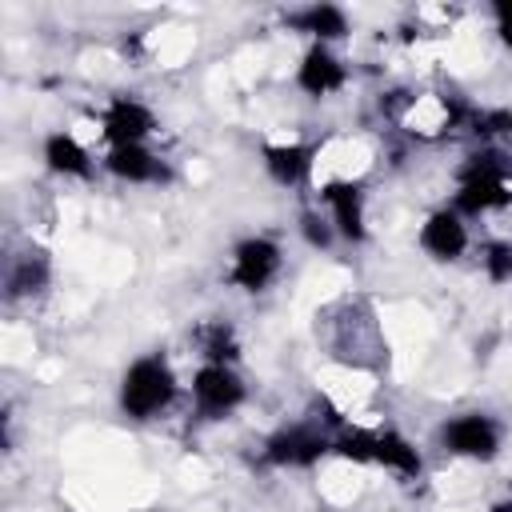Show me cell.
Here are the masks:
<instances>
[{
  "instance_id": "7c38bea8",
  "label": "cell",
  "mask_w": 512,
  "mask_h": 512,
  "mask_svg": "<svg viewBox=\"0 0 512 512\" xmlns=\"http://www.w3.org/2000/svg\"><path fill=\"white\" fill-rule=\"evenodd\" d=\"M352 80L344 56L332 48V44H304V52L296 56V68H292V84L296 92H304L308 100H328L336 92H344Z\"/></svg>"
},
{
  "instance_id": "44dd1931",
  "label": "cell",
  "mask_w": 512,
  "mask_h": 512,
  "mask_svg": "<svg viewBox=\"0 0 512 512\" xmlns=\"http://www.w3.org/2000/svg\"><path fill=\"white\" fill-rule=\"evenodd\" d=\"M492 36L512 56V0H496L492 4Z\"/></svg>"
},
{
  "instance_id": "5b68a950",
  "label": "cell",
  "mask_w": 512,
  "mask_h": 512,
  "mask_svg": "<svg viewBox=\"0 0 512 512\" xmlns=\"http://www.w3.org/2000/svg\"><path fill=\"white\" fill-rule=\"evenodd\" d=\"M316 204L332 220L340 244H348V248L368 244V192H364L360 176H352V172L316 176Z\"/></svg>"
},
{
  "instance_id": "8fae6325",
  "label": "cell",
  "mask_w": 512,
  "mask_h": 512,
  "mask_svg": "<svg viewBox=\"0 0 512 512\" xmlns=\"http://www.w3.org/2000/svg\"><path fill=\"white\" fill-rule=\"evenodd\" d=\"M260 168L272 184L300 192L308 184H316L320 172V148L308 140H264L260 144Z\"/></svg>"
},
{
  "instance_id": "7a4b0ae2",
  "label": "cell",
  "mask_w": 512,
  "mask_h": 512,
  "mask_svg": "<svg viewBox=\"0 0 512 512\" xmlns=\"http://www.w3.org/2000/svg\"><path fill=\"white\" fill-rule=\"evenodd\" d=\"M468 224L492 212L512 208V152L480 144L456 168V188L448 200Z\"/></svg>"
},
{
  "instance_id": "4fadbf2b",
  "label": "cell",
  "mask_w": 512,
  "mask_h": 512,
  "mask_svg": "<svg viewBox=\"0 0 512 512\" xmlns=\"http://www.w3.org/2000/svg\"><path fill=\"white\" fill-rule=\"evenodd\" d=\"M100 172L116 184H132V188H152V184H168V160L152 148V144H120V148H104L100 156Z\"/></svg>"
},
{
  "instance_id": "52a82bcc",
  "label": "cell",
  "mask_w": 512,
  "mask_h": 512,
  "mask_svg": "<svg viewBox=\"0 0 512 512\" xmlns=\"http://www.w3.org/2000/svg\"><path fill=\"white\" fill-rule=\"evenodd\" d=\"M188 400L200 420L216 424L248 404V380L240 376L236 364H196L188 380Z\"/></svg>"
},
{
  "instance_id": "3957f363",
  "label": "cell",
  "mask_w": 512,
  "mask_h": 512,
  "mask_svg": "<svg viewBox=\"0 0 512 512\" xmlns=\"http://www.w3.org/2000/svg\"><path fill=\"white\" fill-rule=\"evenodd\" d=\"M332 456V424L288 420L260 440V464L272 472H308Z\"/></svg>"
},
{
  "instance_id": "2e32d148",
  "label": "cell",
  "mask_w": 512,
  "mask_h": 512,
  "mask_svg": "<svg viewBox=\"0 0 512 512\" xmlns=\"http://www.w3.org/2000/svg\"><path fill=\"white\" fill-rule=\"evenodd\" d=\"M372 468L392 472L396 480H420L424 476V452L416 448L412 436H404L392 424H376V440H372Z\"/></svg>"
},
{
  "instance_id": "d6986e66",
  "label": "cell",
  "mask_w": 512,
  "mask_h": 512,
  "mask_svg": "<svg viewBox=\"0 0 512 512\" xmlns=\"http://www.w3.org/2000/svg\"><path fill=\"white\" fill-rule=\"evenodd\" d=\"M476 264L484 272L488 284H512V240L508 236H488L480 248H476Z\"/></svg>"
},
{
  "instance_id": "ba28073f",
  "label": "cell",
  "mask_w": 512,
  "mask_h": 512,
  "mask_svg": "<svg viewBox=\"0 0 512 512\" xmlns=\"http://www.w3.org/2000/svg\"><path fill=\"white\" fill-rule=\"evenodd\" d=\"M396 120L408 136H416L424 144H436V140L452 136L468 120V112L452 92H412V96H404Z\"/></svg>"
},
{
  "instance_id": "6da1fadb",
  "label": "cell",
  "mask_w": 512,
  "mask_h": 512,
  "mask_svg": "<svg viewBox=\"0 0 512 512\" xmlns=\"http://www.w3.org/2000/svg\"><path fill=\"white\" fill-rule=\"evenodd\" d=\"M180 388L184 384H180V372L168 360V352L152 348L124 364V372L116 380V408L124 420L148 424V420H160L164 412H172V404L180 400Z\"/></svg>"
},
{
  "instance_id": "ac0fdd59",
  "label": "cell",
  "mask_w": 512,
  "mask_h": 512,
  "mask_svg": "<svg viewBox=\"0 0 512 512\" xmlns=\"http://www.w3.org/2000/svg\"><path fill=\"white\" fill-rule=\"evenodd\" d=\"M196 356L200 364H240V336L228 320H204L196 328Z\"/></svg>"
},
{
  "instance_id": "7402d4cb",
  "label": "cell",
  "mask_w": 512,
  "mask_h": 512,
  "mask_svg": "<svg viewBox=\"0 0 512 512\" xmlns=\"http://www.w3.org/2000/svg\"><path fill=\"white\" fill-rule=\"evenodd\" d=\"M488 512H512V496H500V500H492V504H488Z\"/></svg>"
},
{
  "instance_id": "30bf717a",
  "label": "cell",
  "mask_w": 512,
  "mask_h": 512,
  "mask_svg": "<svg viewBox=\"0 0 512 512\" xmlns=\"http://www.w3.org/2000/svg\"><path fill=\"white\" fill-rule=\"evenodd\" d=\"M416 248L432 264H456L472 252V228L452 204H440V208L424 212V220L416 228Z\"/></svg>"
},
{
  "instance_id": "277c9868",
  "label": "cell",
  "mask_w": 512,
  "mask_h": 512,
  "mask_svg": "<svg viewBox=\"0 0 512 512\" xmlns=\"http://www.w3.org/2000/svg\"><path fill=\"white\" fill-rule=\"evenodd\" d=\"M284 244L272 232H248L228 248L224 280L244 296H264L284 272Z\"/></svg>"
},
{
  "instance_id": "9a60e30c",
  "label": "cell",
  "mask_w": 512,
  "mask_h": 512,
  "mask_svg": "<svg viewBox=\"0 0 512 512\" xmlns=\"http://www.w3.org/2000/svg\"><path fill=\"white\" fill-rule=\"evenodd\" d=\"M284 28L304 36L308 44H340L352 36V20L340 4H328V0H312V4H300L284 16Z\"/></svg>"
},
{
  "instance_id": "8992f818",
  "label": "cell",
  "mask_w": 512,
  "mask_h": 512,
  "mask_svg": "<svg viewBox=\"0 0 512 512\" xmlns=\"http://www.w3.org/2000/svg\"><path fill=\"white\" fill-rule=\"evenodd\" d=\"M436 444L456 460L492 464L504 452V424L484 408H464V412H452L440 420Z\"/></svg>"
},
{
  "instance_id": "ffe728a7",
  "label": "cell",
  "mask_w": 512,
  "mask_h": 512,
  "mask_svg": "<svg viewBox=\"0 0 512 512\" xmlns=\"http://www.w3.org/2000/svg\"><path fill=\"white\" fill-rule=\"evenodd\" d=\"M296 232H300L304 248H312V252H332V248L340 244V240H336V228H332V220L324 216L320 204H304V208H300Z\"/></svg>"
},
{
  "instance_id": "9c48e42d",
  "label": "cell",
  "mask_w": 512,
  "mask_h": 512,
  "mask_svg": "<svg viewBox=\"0 0 512 512\" xmlns=\"http://www.w3.org/2000/svg\"><path fill=\"white\" fill-rule=\"evenodd\" d=\"M96 132L104 140V148H120V144H152V136L160 132L156 108L132 92H116L104 100L100 116H96Z\"/></svg>"
},
{
  "instance_id": "5bb4252c",
  "label": "cell",
  "mask_w": 512,
  "mask_h": 512,
  "mask_svg": "<svg viewBox=\"0 0 512 512\" xmlns=\"http://www.w3.org/2000/svg\"><path fill=\"white\" fill-rule=\"evenodd\" d=\"M40 164H44L48 176L76 180V184H84V180H92L100 172V160L92 156V148L76 132H68V128H52L40 140Z\"/></svg>"
},
{
  "instance_id": "e0dca14e",
  "label": "cell",
  "mask_w": 512,
  "mask_h": 512,
  "mask_svg": "<svg viewBox=\"0 0 512 512\" xmlns=\"http://www.w3.org/2000/svg\"><path fill=\"white\" fill-rule=\"evenodd\" d=\"M48 280H52L48 256L40 248H28V252H20V256L8 260V268H4V296L12 304L16 300H32V296H40L48 288Z\"/></svg>"
}]
</instances>
